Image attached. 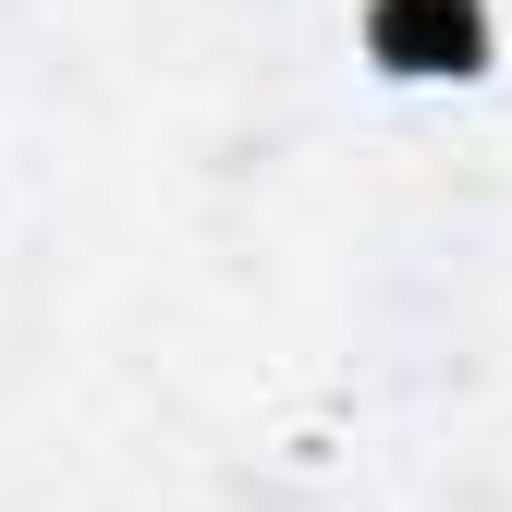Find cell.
<instances>
[{"label":"cell","mask_w":512,"mask_h":512,"mask_svg":"<svg viewBox=\"0 0 512 512\" xmlns=\"http://www.w3.org/2000/svg\"><path fill=\"white\" fill-rule=\"evenodd\" d=\"M378 37H391L403 74H464V61H476V0H391Z\"/></svg>","instance_id":"6da1fadb"}]
</instances>
